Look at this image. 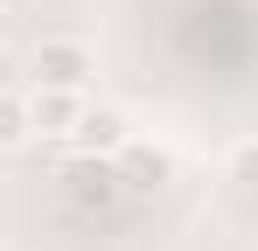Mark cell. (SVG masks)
Here are the masks:
<instances>
[{
    "instance_id": "cell-1",
    "label": "cell",
    "mask_w": 258,
    "mask_h": 251,
    "mask_svg": "<svg viewBox=\"0 0 258 251\" xmlns=\"http://www.w3.org/2000/svg\"><path fill=\"white\" fill-rule=\"evenodd\" d=\"M98 56L84 35H42L28 49V91H84Z\"/></svg>"
},
{
    "instance_id": "cell-7",
    "label": "cell",
    "mask_w": 258,
    "mask_h": 251,
    "mask_svg": "<svg viewBox=\"0 0 258 251\" xmlns=\"http://www.w3.org/2000/svg\"><path fill=\"white\" fill-rule=\"evenodd\" d=\"M223 174H230V181H244V189H258V133H244V140L223 154Z\"/></svg>"
},
{
    "instance_id": "cell-2",
    "label": "cell",
    "mask_w": 258,
    "mask_h": 251,
    "mask_svg": "<svg viewBox=\"0 0 258 251\" xmlns=\"http://www.w3.org/2000/svg\"><path fill=\"white\" fill-rule=\"evenodd\" d=\"M126 140H133V119L119 112V105H91L84 98V112H77V126H70V161H119L126 154Z\"/></svg>"
},
{
    "instance_id": "cell-8",
    "label": "cell",
    "mask_w": 258,
    "mask_h": 251,
    "mask_svg": "<svg viewBox=\"0 0 258 251\" xmlns=\"http://www.w3.org/2000/svg\"><path fill=\"white\" fill-rule=\"evenodd\" d=\"M0 7H7V0H0Z\"/></svg>"
},
{
    "instance_id": "cell-3",
    "label": "cell",
    "mask_w": 258,
    "mask_h": 251,
    "mask_svg": "<svg viewBox=\"0 0 258 251\" xmlns=\"http://www.w3.org/2000/svg\"><path fill=\"white\" fill-rule=\"evenodd\" d=\"M63 203L77 209V216H112V209L126 203L119 161H70L63 167Z\"/></svg>"
},
{
    "instance_id": "cell-6",
    "label": "cell",
    "mask_w": 258,
    "mask_h": 251,
    "mask_svg": "<svg viewBox=\"0 0 258 251\" xmlns=\"http://www.w3.org/2000/svg\"><path fill=\"white\" fill-rule=\"evenodd\" d=\"M35 140V126H28V91H0V154H21Z\"/></svg>"
},
{
    "instance_id": "cell-4",
    "label": "cell",
    "mask_w": 258,
    "mask_h": 251,
    "mask_svg": "<svg viewBox=\"0 0 258 251\" xmlns=\"http://www.w3.org/2000/svg\"><path fill=\"white\" fill-rule=\"evenodd\" d=\"M77 112H84V91H28V126L42 140H70Z\"/></svg>"
},
{
    "instance_id": "cell-5",
    "label": "cell",
    "mask_w": 258,
    "mask_h": 251,
    "mask_svg": "<svg viewBox=\"0 0 258 251\" xmlns=\"http://www.w3.org/2000/svg\"><path fill=\"white\" fill-rule=\"evenodd\" d=\"M119 174H126V196H147V189H161L168 181V154L154 147H140V140H126V154H119Z\"/></svg>"
}]
</instances>
